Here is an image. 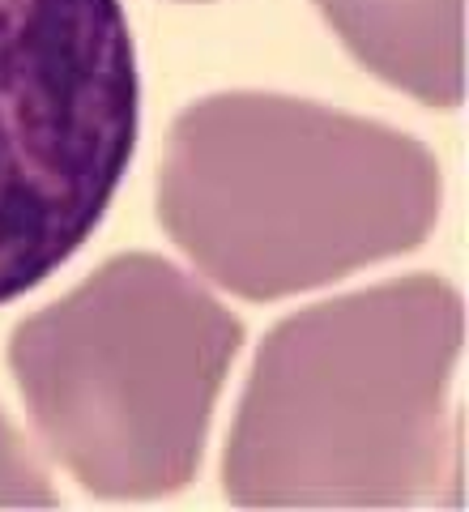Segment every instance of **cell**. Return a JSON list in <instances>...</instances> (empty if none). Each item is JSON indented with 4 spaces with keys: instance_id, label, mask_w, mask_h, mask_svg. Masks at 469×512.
<instances>
[{
    "instance_id": "1",
    "label": "cell",
    "mask_w": 469,
    "mask_h": 512,
    "mask_svg": "<svg viewBox=\"0 0 469 512\" xmlns=\"http://www.w3.org/2000/svg\"><path fill=\"white\" fill-rule=\"evenodd\" d=\"M158 218L214 286L269 303L423 244L440 163L401 128L231 90L175 120Z\"/></svg>"
},
{
    "instance_id": "2",
    "label": "cell",
    "mask_w": 469,
    "mask_h": 512,
    "mask_svg": "<svg viewBox=\"0 0 469 512\" xmlns=\"http://www.w3.org/2000/svg\"><path fill=\"white\" fill-rule=\"evenodd\" d=\"M465 308L414 274L286 316L252 363L226 440L244 508H406L444 483Z\"/></svg>"
},
{
    "instance_id": "3",
    "label": "cell",
    "mask_w": 469,
    "mask_h": 512,
    "mask_svg": "<svg viewBox=\"0 0 469 512\" xmlns=\"http://www.w3.org/2000/svg\"><path fill=\"white\" fill-rule=\"evenodd\" d=\"M244 325L150 252H128L13 329L9 367L39 440L94 495L180 491L201 466Z\"/></svg>"
},
{
    "instance_id": "4",
    "label": "cell",
    "mask_w": 469,
    "mask_h": 512,
    "mask_svg": "<svg viewBox=\"0 0 469 512\" xmlns=\"http://www.w3.org/2000/svg\"><path fill=\"white\" fill-rule=\"evenodd\" d=\"M137 107L120 0H0V303L35 291L103 222Z\"/></svg>"
},
{
    "instance_id": "5",
    "label": "cell",
    "mask_w": 469,
    "mask_h": 512,
    "mask_svg": "<svg viewBox=\"0 0 469 512\" xmlns=\"http://www.w3.org/2000/svg\"><path fill=\"white\" fill-rule=\"evenodd\" d=\"M465 0H316L354 60L427 107H457Z\"/></svg>"
},
{
    "instance_id": "6",
    "label": "cell",
    "mask_w": 469,
    "mask_h": 512,
    "mask_svg": "<svg viewBox=\"0 0 469 512\" xmlns=\"http://www.w3.org/2000/svg\"><path fill=\"white\" fill-rule=\"evenodd\" d=\"M52 504L56 491L52 478H47V466L0 410V508H52Z\"/></svg>"
}]
</instances>
